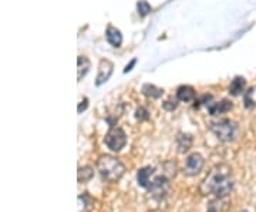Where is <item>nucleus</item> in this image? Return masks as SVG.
<instances>
[{
    "instance_id": "nucleus-5",
    "label": "nucleus",
    "mask_w": 256,
    "mask_h": 212,
    "mask_svg": "<svg viewBox=\"0 0 256 212\" xmlns=\"http://www.w3.org/2000/svg\"><path fill=\"white\" fill-rule=\"evenodd\" d=\"M170 188H171V184H170V178H168V176H156V178L152 180V182L150 185L148 191L152 194L154 198L161 200V198L166 196V194L170 192Z\"/></svg>"
},
{
    "instance_id": "nucleus-7",
    "label": "nucleus",
    "mask_w": 256,
    "mask_h": 212,
    "mask_svg": "<svg viewBox=\"0 0 256 212\" xmlns=\"http://www.w3.org/2000/svg\"><path fill=\"white\" fill-rule=\"evenodd\" d=\"M154 178H156V170H154L152 166H144V168H141V170L138 171V185L142 186V188H146V190L150 188V185H151Z\"/></svg>"
},
{
    "instance_id": "nucleus-23",
    "label": "nucleus",
    "mask_w": 256,
    "mask_h": 212,
    "mask_svg": "<svg viewBox=\"0 0 256 212\" xmlns=\"http://www.w3.org/2000/svg\"><path fill=\"white\" fill-rule=\"evenodd\" d=\"M176 106H178V104H176V102H174V104H172V102H164L165 110H174V108H176Z\"/></svg>"
},
{
    "instance_id": "nucleus-25",
    "label": "nucleus",
    "mask_w": 256,
    "mask_h": 212,
    "mask_svg": "<svg viewBox=\"0 0 256 212\" xmlns=\"http://www.w3.org/2000/svg\"><path fill=\"white\" fill-rule=\"evenodd\" d=\"M240 212H248V211H240Z\"/></svg>"
},
{
    "instance_id": "nucleus-8",
    "label": "nucleus",
    "mask_w": 256,
    "mask_h": 212,
    "mask_svg": "<svg viewBox=\"0 0 256 212\" xmlns=\"http://www.w3.org/2000/svg\"><path fill=\"white\" fill-rule=\"evenodd\" d=\"M112 70H114V64L111 63L110 60H101L100 66H98V74H97V82H96V84L101 86V84L106 83L111 77Z\"/></svg>"
},
{
    "instance_id": "nucleus-15",
    "label": "nucleus",
    "mask_w": 256,
    "mask_h": 212,
    "mask_svg": "<svg viewBox=\"0 0 256 212\" xmlns=\"http://www.w3.org/2000/svg\"><path fill=\"white\" fill-rule=\"evenodd\" d=\"M77 63H78V70H77L78 73H77V78H78V80H82V77L88 73V68H90V62H88V58H87V57L80 56V57L77 58Z\"/></svg>"
},
{
    "instance_id": "nucleus-19",
    "label": "nucleus",
    "mask_w": 256,
    "mask_h": 212,
    "mask_svg": "<svg viewBox=\"0 0 256 212\" xmlns=\"http://www.w3.org/2000/svg\"><path fill=\"white\" fill-rule=\"evenodd\" d=\"M162 168H164L162 176H168L170 180H171L172 176H175V174H176V164H175L174 161H166L164 166H162Z\"/></svg>"
},
{
    "instance_id": "nucleus-4",
    "label": "nucleus",
    "mask_w": 256,
    "mask_h": 212,
    "mask_svg": "<svg viewBox=\"0 0 256 212\" xmlns=\"http://www.w3.org/2000/svg\"><path fill=\"white\" fill-rule=\"evenodd\" d=\"M104 144L108 147V150L118 152L127 144V136L120 127H112L104 137Z\"/></svg>"
},
{
    "instance_id": "nucleus-1",
    "label": "nucleus",
    "mask_w": 256,
    "mask_h": 212,
    "mask_svg": "<svg viewBox=\"0 0 256 212\" xmlns=\"http://www.w3.org/2000/svg\"><path fill=\"white\" fill-rule=\"evenodd\" d=\"M234 178L230 168L225 164L214 166L210 172L200 185V192L202 195H215L216 200L226 198L234 191Z\"/></svg>"
},
{
    "instance_id": "nucleus-3",
    "label": "nucleus",
    "mask_w": 256,
    "mask_h": 212,
    "mask_svg": "<svg viewBox=\"0 0 256 212\" xmlns=\"http://www.w3.org/2000/svg\"><path fill=\"white\" fill-rule=\"evenodd\" d=\"M210 131L214 132V136L220 140V142H232L234 140L238 137V124L235 121L228 120H220L214 122L210 126Z\"/></svg>"
},
{
    "instance_id": "nucleus-16",
    "label": "nucleus",
    "mask_w": 256,
    "mask_h": 212,
    "mask_svg": "<svg viewBox=\"0 0 256 212\" xmlns=\"http://www.w3.org/2000/svg\"><path fill=\"white\" fill-rule=\"evenodd\" d=\"M92 176H94V170H92V166H86L78 168V174H77L78 182H88Z\"/></svg>"
},
{
    "instance_id": "nucleus-21",
    "label": "nucleus",
    "mask_w": 256,
    "mask_h": 212,
    "mask_svg": "<svg viewBox=\"0 0 256 212\" xmlns=\"http://www.w3.org/2000/svg\"><path fill=\"white\" fill-rule=\"evenodd\" d=\"M136 117H137L138 121H146L150 118V114H148V111L144 107H140L137 112H136Z\"/></svg>"
},
{
    "instance_id": "nucleus-24",
    "label": "nucleus",
    "mask_w": 256,
    "mask_h": 212,
    "mask_svg": "<svg viewBox=\"0 0 256 212\" xmlns=\"http://www.w3.org/2000/svg\"><path fill=\"white\" fill-rule=\"evenodd\" d=\"M136 63H137V60H132V62H131V63H130V64L127 66V67H126L124 73H128V72H131V70H132V67H134V64H136Z\"/></svg>"
},
{
    "instance_id": "nucleus-13",
    "label": "nucleus",
    "mask_w": 256,
    "mask_h": 212,
    "mask_svg": "<svg viewBox=\"0 0 256 212\" xmlns=\"http://www.w3.org/2000/svg\"><path fill=\"white\" fill-rule=\"evenodd\" d=\"M245 86H246V82H245L244 77H235L232 80L230 86H229V92L232 96H239V94L245 92Z\"/></svg>"
},
{
    "instance_id": "nucleus-2",
    "label": "nucleus",
    "mask_w": 256,
    "mask_h": 212,
    "mask_svg": "<svg viewBox=\"0 0 256 212\" xmlns=\"http://www.w3.org/2000/svg\"><path fill=\"white\" fill-rule=\"evenodd\" d=\"M97 171L107 182H117L126 172V166L118 158L112 156H101L97 161Z\"/></svg>"
},
{
    "instance_id": "nucleus-14",
    "label": "nucleus",
    "mask_w": 256,
    "mask_h": 212,
    "mask_svg": "<svg viewBox=\"0 0 256 212\" xmlns=\"http://www.w3.org/2000/svg\"><path fill=\"white\" fill-rule=\"evenodd\" d=\"M142 94L146 96L148 98L156 100V98H160L164 94V90L162 88H158L154 84H144L142 86Z\"/></svg>"
},
{
    "instance_id": "nucleus-20",
    "label": "nucleus",
    "mask_w": 256,
    "mask_h": 212,
    "mask_svg": "<svg viewBox=\"0 0 256 212\" xmlns=\"http://www.w3.org/2000/svg\"><path fill=\"white\" fill-rule=\"evenodd\" d=\"M137 9H138V14L140 16H146L151 10H152V8L150 6V3L146 2V0H140L137 3Z\"/></svg>"
},
{
    "instance_id": "nucleus-10",
    "label": "nucleus",
    "mask_w": 256,
    "mask_h": 212,
    "mask_svg": "<svg viewBox=\"0 0 256 212\" xmlns=\"http://www.w3.org/2000/svg\"><path fill=\"white\" fill-rule=\"evenodd\" d=\"M195 97H196V92H195L194 87H191V86H181L176 90V98L180 102H191L195 100Z\"/></svg>"
},
{
    "instance_id": "nucleus-9",
    "label": "nucleus",
    "mask_w": 256,
    "mask_h": 212,
    "mask_svg": "<svg viewBox=\"0 0 256 212\" xmlns=\"http://www.w3.org/2000/svg\"><path fill=\"white\" fill-rule=\"evenodd\" d=\"M230 110H232V102H228V100L210 102L208 106V112L210 116H220V114H225V112H228Z\"/></svg>"
},
{
    "instance_id": "nucleus-18",
    "label": "nucleus",
    "mask_w": 256,
    "mask_h": 212,
    "mask_svg": "<svg viewBox=\"0 0 256 212\" xmlns=\"http://www.w3.org/2000/svg\"><path fill=\"white\" fill-rule=\"evenodd\" d=\"M77 201H78V212H87V210L92 205V198L86 194L78 195Z\"/></svg>"
},
{
    "instance_id": "nucleus-12",
    "label": "nucleus",
    "mask_w": 256,
    "mask_h": 212,
    "mask_svg": "<svg viewBox=\"0 0 256 212\" xmlns=\"http://www.w3.org/2000/svg\"><path fill=\"white\" fill-rule=\"evenodd\" d=\"M176 147H178V152L185 154L192 147V136H190V134H180L178 138H176Z\"/></svg>"
},
{
    "instance_id": "nucleus-17",
    "label": "nucleus",
    "mask_w": 256,
    "mask_h": 212,
    "mask_svg": "<svg viewBox=\"0 0 256 212\" xmlns=\"http://www.w3.org/2000/svg\"><path fill=\"white\" fill-rule=\"evenodd\" d=\"M244 100H245V107L246 108H252V107H255L256 106V86L255 87H252L250 90H248L245 92V97H244Z\"/></svg>"
},
{
    "instance_id": "nucleus-6",
    "label": "nucleus",
    "mask_w": 256,
    "mask_h": 212,
    "mask_svg": "<svg viewBox=\"0 0 256 212\" xmlns=\"http://www.w3.org/2000/svg\"><path fill=\"white\" fill-rule=\"evenodd\" d=\"M205 164V160L202 157L201 154L198 152H194L191 156H188L185 160V166H184V172L186 176H196L198 172H201V170L204 168Z\"/></svg>"
},
{
    "instance_id": "nucleus-22",
    "label": "nucleus",
    "mask_w": 256,
    "mask_h": 212,
    "mask_svg": "<svg viewBox=\"0 0 256 212\" xmlns=\"http://www.w3.org/2000/svg\"><path fill=\"white\" fill-rule=\"evenodd\" d=\"M87 106H88V102H87V98H84V100L78 104V108H77V111H78V112H82V111L87 108Z\"/></svg>"
},
{
    "instance_id": "nucleus-11",
    "label": "nucleus",
    "mask_w": 256,
    "mask_h": 212,
    "mask_svg": "<svg viewBox=\"0 0 256 212\" xmlns=\"http://www.w3.org/2000/svg\"><path fill=\"white\" fill-rule=\"evenodd\" d=\"M106 37H107V42L112 47H120L121 43H122V34H121V32L117 28L110 26V28H107V32H106Z\"/></svg>"
}]
</instances>
